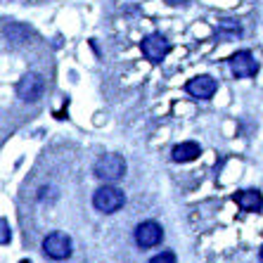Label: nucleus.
Listing matches in <instances>:
<instances>
[{"instance_id":"f257e3e1","label":"nucleus","mask_w":263,"mask_h":263,"mask_svg":"<svg viewBox=\"0 0 263 263\" xmlns=\"http://www.w3.org/2000/svg\"><path fill=\"white\" fill-rule=\"evenodd\" d=\"M123 204H126V192L111 183H104L92 195V206L102 214H117L119 209H123Z\"/></svg>"},{"instance_id":"f03ea898","label":"nucleus","mask_w":263,"mask_h":263,"mask_svg":"<svg viewBox=\"0 0 263 263\" xmlns=\"http://www.w3.org/2000/svg\"><path fill=\"white\" fill-rule=\"evenodd\" d=\"M92 173L102 183H117L126 176V159L121 154H102L92 166Z\"/></svg>"},{"instance_id":"7ed1b4c3","label":"nucleus","mask_w":263,"mask_h":263,"mask_svg":"<svg viewBox=\"0 0 263 263\" xmlns=\"http://www.w3.org/2000/svg\"><path fill=\"white\" fill-rule=\"evenodd\" d=\"M43 251H45V256L52 258V261H67L73 251L71 237H69L67 233L55 230V233H50L48 237L43 239Z\"/></svg>"},{"instance_id":"20e7f679","label":"nucleus","mask_w":263,"mask_h":263,"mask_svg":"<svg viewBox=\"0 0 263 263\" xmlns=\"http://www.w3.org/2000/svg\"><path fill=\"white\" fill-rule=\"evenodd\" d=\"M135 245L140 247V249H152V247L161 245V239H164V230L157 220H142L140 226L135 228Z\"/></svg>"},{"instance_id":"39448f33","label":"nucleus","mask_w":263,"mask_h":263,"mask_svg":"<svg viewBox=\"0 0 263 263\" xmlns=\"http://www.w3.org/2000/svg\"><path fill=\"white\" fill-rule=\"evenodd\" d=\"M45 92V79L41 73H24L17 83V95L24 102H36Z\"/></svg>"},{"instance_id":"423d86ee","label":"nucleus","mask_w":263,"mask_h":263,"mask_svg":"<svg viewBox=\"0 0 263 263\" xmlns=\"http://www.w3.org/2000/svg\"><path fill=\"white\" fill-rule=\"evenodd\" d=\"M140 50H142V55H145L149 62L159 64V62L164 60L166 55H168V50H171V43H168V41H166L161 33H149V36L142 38Z\"/></svg>"},{"instance_id":"0eeeda50","label":"nucleus","mask_w":263,"mask_h":263,"mask_svg":"<svg viewBox=\"0 0 263 263\" xmlns=\"http://www.w3.org/2000/svg\"><path fill=\"white\" fill-rule=\"evenodd\" d=\"M228 62H230V71H233L237 79H251V76H256V71H258V62L254 60V55H251L249 50H239V52H235Z\"/></svg>"},{"instance_id":"6e6552de","label":"nucleus","mask_w":263,"mask_h":263,"mask_svg":"<svg viewBox=\"0 0 263 263\" xmlns=\"http://www.w3.org/2000/svg\"><path fill=\"white\" fill-rule=\"evenodd\" d=\"M185 90L190 92L192 98L209 100V98H214V92L218 90V83H216V79H211V76L202 73V76H195V79L187 81V86H185Z\"/></svg>"},{"instance_id":"1a4fd4ad","label":"nucleus","mask_w":263,"mask_h":263,"mask_svg":"<svg viewBox=\"0 0 263 263\" xmlns=\"http://www.w3.org/2000/svg\"><path fill=\"white\" fill-rule=\"evenodd\" d=\"M199 154H202V147L197 145V142L187 140V142H180V145L173 147L171 159L176 161V164H187V161H195Z\"/></svg>"},{"instance_id":"9d476101","label":"nucleus","mask_w":263,"mask_h":263,"mask_svg":"<svg viewBox=\"0 0 263 263\" xmlns=\"http://www.w3.org/2000/svg\"><path fill=\"white\" fill-rule=\"evenodd\" d=\"M235 202L242 211H261L263 209V195L258 190H242L235 195Z\"/></svg>"},{"instance_id":"9b49d317","label":"nucleus","mask_w":263,"mask_h":263,"mask_svg":"<svg viewBox=\"0 0 263 263\" xmlns=\"http://www.w3.org/2000/svg\"><path fill=\"white\" fill-rule=\"evenodd\" d=\"M218 33H228V36H239L242 33V26L237 24V22H233V19H223L218 26Z\"/></svg>"},{"instance_id":"f8f14e48","label":"nucleus","mask_w":263,"mask_h":263,"mask_svg":"<svg viewBox=\"0 0 263 263\" xmlns=\"http://www.w3.org/2000/svg\"><path fill=\"white\" fill-rule=\"evenodd\" d=\"M149 263H176V254L173 251H161V254L149 258Z\"/></svg>"},{"instance_id":"ddd939ff","label":"nucleus","mask_w":263,"mask_h":263,"mask_svg":"<svg viewBox=\"0 0 263 263\" xmlns=\"http://www.w3.org/2000/svg\"><path fill=\"white\" fill-rule=\"evenodd\" d=\"M0 230H3V235H0V242H3V245H10V237H12V233H10V223H7V218H0Z\"/></svg>"},{"instance_id":"4468645a","label":"nucleus","mask_w":263,"mask_h":263,"mask_svg":"<svg viewBox=\"0 0 263 263\" xmlns=\"http://www.w3.org/2000/svg\"><path fill=\"white\" fill-rule=\"evenodd\" d=\"M171 5H180V3H185V0H168Z\"/></svg>"},{"instance_id":"2eb2a0df","label":"nucleus","mask_w":263,"mask_h":263,"mask_svg":"<svg viewBox=\"0 0 263 263\" xmlns=\"http://www.w3.org/2000/svg\"><path fill=\"white\" fill-rule=\"evenodd\" d=\"M258 258H261V263H263V247H261V251H258Z\"/></svg>"},{"instance_id":"dca6fc26","label":"nucleus","mask_w":263,"mask_h":263,"mask_svg":"<svg viewBox=\"0 0 263 263\" xmlns=\"http://www.w3.org/2000/svg\"><path fill=\"white\" fill-rule=\"evenodd\" d=\"M22 263H31V261H22Z\"/></svg>"}]
</instances>
